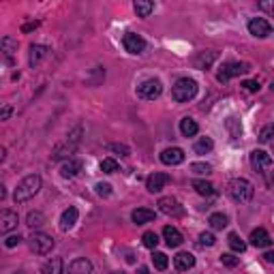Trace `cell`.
I'll return each instance as SVG.
<instances>
[{
  "label": "cell",
  "instance_id": "obj_11",
  "mask_svg": "<svg viewBox=\"0 0 274 274\" xmlns=\"http://www.w3.org/2000/svg\"><path fill=\"white\" fill-rule=\"evenodd\" d=\"M169 182V173H163V171H154L148 176V180H146V189L150 191V193H161L163 189H165V185Z\"/></svg>",
  "mask_w": 274,
  "mask_h": 274
},
{
  "label": "cell",
  "instance_id": "obj_17",
  "mask_svg": "<svg viewBox=\"0 0 274 274\" xmlns=\"http://www.w3.org/2000/svg\"><path fill=\"white\" fill-rule=\"evenodd\" d=\"M81 169H84L81 161H77V159H69L65 165L60 167V176H62V178H67V180H71V178L79 176V171H81Z\"/></svg>",
  "mask_w": 274,
  "mask_h": 274
},
{
  "label": "cell",
  "instance_id": "obj_43",
  "mask_svg": "<svg viewBox=\"0 0 274 274\" xmlns=\"http://www.w3.org/2000/svg\"><path fill=\"white\" fill-rule=\"evenodd\" d=\"M242 88H244V90H249V93H257V90H259V81L246 79V81H242Z\"/></svg>",
  "mask_w": 274,
  "mask_h": 274
},
{
  "label": "cell",
  "instance_id": "obj_15",
  "mask_svg": "<svg viewBox=\"0 0 274 274\" xmlns=\"http://www.w3.org/2000/svg\"><path fill=\"white\" fill-rule=\"evenodd\" d=\"M185 161V150L182 148H167L161 152V163L165 165H180Z\"/></svg>",
  "mask_w": 274,
  "mask_h": 274
},
{
  "label": "cell",
  "instance_id": "obj_3",
  "mask_svg": "<svg viewBox=\"0 0 274 274\" xmlns=\"http://www.w3.org/2000/svg\"><path fill=\"white\" fill-rule=\"evenodd\" d=\"M195 95H197V81L189 77L178 79L171 88V99L176 103H187L191 99H195Z\"/></svg>",
  "mask_w": 274,
  "mask_h": 274
},
{
  "label": "cell",
  "instance_id": "obj_32",
  "mask_svg": "<svg viewBox=\"0 0 274 274\" xmlns=\"http://www.w3.org/2000/svg\"><path fill=\"white\" fill-rule=\"evenodd\" d=\"M45 223V216H43V212H39V210H34V212H28V216H26V225L28 227H41Z\"/></svg>",
  "mask_w": 274,
  "mask_h": 274
},
{
  "label": "cell",
  "instance_id": "obj_41",
  "mask_svg": "<svg viewBox=\"0 0 274 274\" xmlns=\"http://www.w3.org/2000/svg\"><path fill=\"white\" fill-rule=\"evenodd\" d=\"M97 195L99 197H109L112 195V187H109L107 182H99L97 185Z\"/></svg>",
  "mask_w": 274,
  "mask_h": 274
},
{
  "label": "cell",
  "instance_id": "obj_29",
  "mask_svg": "<svg viewBox=\"0 0 274 274\" xmlns=\"http://www.w3.org/2000/svg\"><path fill=\"white\" fill-rule=\"evenodd\" d=\"M193 189L197 191L199 195H204V197L214 195V187L210 185V182H206V180H193Z\"/></svg>",
  "mask_w": 274,
  "mask_h": 274
},
{
  "label": "cell",
  "instance_id": "obj_42",
  "mask_svg": "<svg viewBox=\"0 0 274 274\" xmlns=\"http://www.w3.org/2000/svg\"><path fill=\"white\" fill-rule=\"evenodd\" d=\"M227 126L232 129L234 137H240L242 135V124H236V118H230V120H227Z\"/></svg>",
  "mask_w": 274,
  "mask_h": 274
},
{
  "label": "cell",
  "instance_id": "obj_27",
  "mask_svg": "<svg viewBox=\"0 0 274 274\" xmlns=\"http://www.w3.org/2000/svg\"><path fill=\"white\" fill-rule=\"evenodd\" d=\"M152 11H154V3H150V0H137L135 3L137 17H150Z\"/></svg>",
  "mask_w": 274,
  "mask_h": 274
},
{
  "label": "cell",
  "instance_id": "obj_14",
  "mask_svg": "<svg viewBox=\"0 0 274 274\" xmlns=\"http://www.w3.org/2000/svg\"><path fill=\"white\" fill-rule=\"evenodd\" d=\"M251 244L255 246V249H268V246L272 244V238H270V234L263 230V227H257V230H253L251 232Z\"/></svg>",
  "mask_w": 274,
  "mask_h": 274
},
{
  "label": "cell",
  "instance_id": "obj_50",
  "mask_svg": "<svg viewBox=\"0 0 274 274\" xmlns=\"http://www.w3.org/2000/svg\"><path fill=\"white\" fill-rule=\"evenodd\" d=\"M11 274H26V272H11Z\"/></svg>",
  "mask_w": 274,
  "mask_h": 274
},
{
  "label": "cell",
  "instance_id": "obj_39",
  "mask_svg": "<svg viewBox=\"0 0 274 274\" xmlns=\"http://www.w3.org/2000/svg\"><path fill=\"white\" fill-rule=\"evenodd\" d=\"M221 261L225 263V266L227 268H236V266H238V257H234V255L232 253H225V255H221Z\"/></svg>",
  "mask_w": 274,
  "mask_h": 274
},
{
  "label": "cell",
  "instance_id": "obj_45",
  "mask_svg": "<svg viewBox=\"0 0 274 274\" xmlns=\"http://www.w3.org/2000/svg\"><path fill=\"white\" fill-rule=\"evenodd\" d=\"M259 9L274 17V0H263V3H259Z\"/></svg>",
  "mask_w": 274,
  "mask_h": 274
},
{
  "label": "cell",
  "instance_id": "obj_35",
  "mask_svg": "<svg viewBox=\"0 0 274 274\" xmlns=\"http://www.w3.org/2000/svg\"><path fill=\"white\" fill-rule=\"evenodd\" d=\"M107 150H109V152L120 154V157H129V154H131L129 146H124V144H107Z\"/></svg>",
  "mask_w": 274,
  "mask_h": 274
},
{
  "label": "cell",
  "instance_id": "obj_31",
  "mask_svg": "<svg viewBox=\"0 0 274 274\" xmlns=\"http://www.w3.org/2000/svg\"><path fill=\"white\" fill-rule=\"evenodd\" d=\"M227 242H230V249L236 251V253H244L246 251V242L240 238L238 234H230V238H227Z\"/></svg>",
  "mask_w": 274,
  "mask_h": 274
},
{
  "label": "cell",
  "instance_id": "obj_6",
  "mask_svg": "<svg viewBox=\"0 0 274 274\" xmlns=\"http://www.w3.org/2000/svg\"><path fill=\"white\" fill-rule=\"evenodd\" d=\"M251 71V65H246V62H225L221 73L216 75L218 81H227L232 77H238V75H244V73Z\"/></svg>",
  "mask_w": 274,
  "mask_h": 274
},
{
  "label": "cell",
  "instance_id": "obj_34",
  "mask_svg": "<svg viewBox=\"0 0 274 274\" xmlns=\"http://www.w3.org/2000/svg\"><path fill=\"white\" fill-rule=\"evenodd\" d=\"M142 242H144L146 249H157V244H159V236L154 234V232H146V234L142 236Z\"/></svg>",
  "mask_w": 274,
  "mask_h": 274
},
{
  "label": "cell",
  "instance_id": "obj_19",
  "mask_svg": "<svg viewBox=\"0 0 274 274\" xmlns=\"http://www.w3.org/2000/svg\"><path fill=\"white\" fill-rule=\"evenodd\" d=\"M154 216H157V214H154V210H150V208H137V210H133V214H131L135 225L150 223V221H154Z\"/></svg>",
  "mask_w": 274,
  "mask_h": 274
},
{
  "label": "cell",
  "instance_id": "obj_7",
  "mask_svg": "<svg viewBox=\"0 0 274 274\" xmlns=\"http://www.w3.org/2000/svg\"><path fill=\"white\" fill-rule=\"evenodd\" d=\"M163 93V84L159 79H146L142 81L140 86H137V95H140L142 99H146V101H154V99H159Z\"/></svg>",
  "mask_w": 274,
  "mask_h": 274
},
{
  "label": "cell",
  "instance_id": "obj_4",
  "mask_svg": "<svg viewBox=\"0 0 274 274\" xmlns=\"http://www.w3.org/2000/svg\"><path fill=\"white\" fill-rule=\"evenodd\" d=\"M227 191H230V197L234 199V202H240V204L251 202L253 195H255L253 185L249 180H244V178H234L230 182V189H227Z\"/></svg>",
  "mask_w": 274,
  "mask_h": 274
},
{
  "label": "cell",
  "instance_id": "obj_44",
  "mask_svg": "<svg viewBox=\"0 0 274 274\" xmlns=\"http://www.w3.org/2000/svg\"><path fill=\"white\" fill-rule=\"evenodd\" d=\"M20 242H22V236L20 234H17V236H9V238L5 240V246H7V249H13V246H17Z\"/></svg>",
  "mask_w": 274,
  "mask_h": 274
},
{
  "label": "cell",
  "instance_id": "obj_13",
  "mask_svg": "<svg viewBox=\"0 0 274 274\" xmlns=\"http://www.w3.org/2000/svg\"><path fill=\"white\" fill-rule=\"evenodd\" d=\"M17 223H20V218H17V212H13V210H3L0 212V234L13 232Z\"/></svg>",
  "mask_w": 274,
  "mask_h": 274
},
{
  "label": "cell",
  "instance_id": "obj_37",
  "mask_svg": "<svg viewBox=\"0 0 274 274\" xmlns=\"http://www.w3.org/2000/svg\"><path fill=\"white\" fill-rule=\"evenodd\" d=\"M101 171H103V173H116V171H118V161H114V159H103V161H101Z\"/></svg>",
  "mask_w": 274,
  "mask_h": 274
},
{
  "label": "cell",
  "instance_id": "obj_46",
  "mask_svg": "<svg viewBox=\"0 0 274 274\" xmlns=\"http://www.w3.org/2000/svg\"><path fill=\"white\" fill-rule=\"evenodd\" d=\"M11 114H13V107L11 105H5L3 109H0V120H9Z\"/></svg>",
  "mask_w": 274,
  "mask_h": 274
},
{
  "label": "cell",
  "instance_id": "obj_18",
  "mask_svg": "<svg viewBox=\"0 0 274 274\" xmlns=\"http://www.w3.org/2000/svg\"><path fill=\"white\" fill-rule=\"evenodd\" d=\"M163 238H165V244L167 246H171V249H176V246H180L182 244V234L176 230V227H171V225H167V227H163Z\"/></svg>",
  "mask_w": 274,
  "mask_h": 274
},
{
  "label": "cell",
  "instance_id": "obj_33",
  "mask_svg": "<svg viewBox=\"0 0 274 274\" xmlns=\"http://www.w3.org/2000/svg\"><path fill=\"white\" fill-rule=\"evenodd\" d=\"M152 263H154V268L157 270H165L169 266V259H167L165 253H154L152 255Z\"/></svg>",
  "mask_w": 274,
  "mask_h": 274
},
{
  "label": "cell",
  "instance_id": "obj_49",
  "mask_svg": "<svg viewBox=\"0 0 274 274\" xmlns=\"http://www.w3.org/2000/svg\"><path fill=\"white\" fill-rule=\"evenodd\" d=\"M137 274H148V268H146V266H140V270H137Z\"/></svg>",
  "mask_w": 274,
  "mask_h": 274
},
{
  "label": "cell",
  "instance_id": "obj_20",
  "mask_svg": "<svg viewBox=\"0 0 274 274\" xmlns=\"http://www.w3.org/2000/svg\"><path fill=\"white\" fill-rule=\"evenodd\" d=\"M69 274H93V263H90L86 257L73 259L69 266Z\"/></svg>",
  "mask_w": 274,
  "mask_h": 274
},
{
  "label": "cell",
  "instance_id": "obj_12",
  "mask_svg": "<svg viewBox=\"0 0 274 274\" xmlns=\"http://www.w3.org/2000/svg\"><path fill=\"white\" fill-rule=\"evenodd\" d=\"M124 50L129 52V54H142L146 50V41H144V36L142 34H135V32H126L124 34Z\"/></svg>",
  "mask_w": 274,
  "mask_h": 274
},
{
  "label": "cell",
  "instance_id": "obj_24",
  "mask_svg": "<svg viewBox=\"0 0 274 274\" xmlns=\"http://www.w3.org/2000/svg\"><path fill=\"white\" fill-rule=\"evenodd\" d=\"M43 274H65V261L60 257H52L43 266Z\"/></svg>",
  "mask_w": 274,
  "mask_h": 274
},
{
  "label": "cell",
  "instance_id": "obj_38",
  "mask_svg": "<svg viewBox=\"0 0 274 274\" xmlns=\"http://www.w3.org/2000/svg\"><path fill=\"white\" fill-rule=\"evenodd\" d=\"M214 242H216L214 234H210V232H204V234H199V244H202V246H212Z\"/></svg>",
  "mask_w": 274,
  "mask_h": 274
},
{
  "label": "cell",
  "instance_id": "obj_26",
  "mask_svg": "<svg viewBox=\"0 0 274 274\" xmlns=\"http://www.w3.org/2000/svg\"><path fill=\"white\" fill-rule=\"evenodd\" d=\"M0 48H3V52H5V56H9L11 58L13 54L17 52V39H13V36H9V34H5L3 39H0Z\"/></svg>",
  "mask_w": 274,
  "mask_h": 274
},
{
  "label": "cell",
  "instance_id": "obj_25",
  "mask_svg": "<svg viewBox=\"0 0 274 274\" xmlns=\"http://www.w3.org/2000/svg\"><path fill=\"white\" fill-rule=\"evenodd\" d=\"M197 131H199V126L193 118H182L180 120V133L185 137H193V135H197Z\"/></svg>",
  "mask_w": 274,
  "mask_h": 274
},
{
  "label": "cell",
  "instance_id": "obj_48",
  "mask_svg": "<svg viewBox=\"0 0 274 274\" xmlns=\"http://www.w3.org/2000/svg\"><path fill=\"white\" fill-rule=\"evenodd\" d=\"M263 259H266L268 263H274V251H268L266 255H263Z\"/></svg>",
  "mask_w": 274,
  "mask_h": 274
},
{
  "label": "cell",
  "instance_id": "obj_30",
  "mask_svg": "<svg viewBox=\"0 0 274 274\" xmlns=\"http://www.w3.org/2000/svg\"><path fill=\"white\" fill-rule=\"evenodd\" d=\"M208 223H210L212 230H225V227H227V216L223 212H214V214H210Z\"/></svg>",
  "mask_w": 274,
  "mask_h": 274
},
{
  "label": "cell",
  "instance_id": "obj_28",
  "mask_svg": "<svg viewBox=\"0 0 274 274\" xmlns=\"http://www.w3.org/2000/svg\"><path fill=\"white\" fill-rule=\"evenodd\" d=\"M214 148V142L210 140V137H199V140L195 142V152L197 154H208V152H212Z\"/></svg>",
  "mask_w": 274,
  "mask_h": 274
},
{
  "label": "cell",
  "instance_id": "obj_1",
  "mask_svg": "<svg viewBox=\"0 0 274 274\" xmlns=\"http://www.w3.org/2000/svg\"><path fill=\"white\" fill-rule=\"evenodd\" d=\"M81 135H84V129L81 126H75L69 135H67V140L62 142V144H58L56 148L52 150V161H62V159H69L73 152L77 150V146H79V142H81Z\"/></svg>",
  "mask_w": 274,
  "mask_h": 274
},
{
  "label": "cell",
  "instance_id": "obj_40",
  "mask_svg": "<svg viewBox=\"0 0 274 274\" xmlns=\"http://www.w3.org/2000/svg\"><path fill=\"white\" fill-rule=\"evenodd\" d=\"M191 171H195V173H210V171H212V167H210L208 163H191Z\"/></svg>",
  "mask_w": 274,
  "mask_h": 274
},
{
  "label": "cell",
  "instance_id": "obj_10",
  "mask_svg": "<svg viewBox=\"0 0 274 274\" xmlns=\"http://www.w3.org/2000/svg\"><path fill=\"white\" fill-rule=\"evenodd\" d=\"M159 210L167 216H182L185 214V208L180 206V202L176 197H161L159 199Z\"/></svg>",
  "mask_w": 274,
  "mask_h": 274
},
{
  "label": "cell",
  "instance_id": "obj_8",
  "mask_svg": "<svg viewBox=\"0 0 274 274\" xmlns=\"http://www.w3.org/2000/svg\"><path fill=\"white\" fill-rule=\"evenodd\" d=\"M251 167L259 173H266L272 169V157L263 150H253L251 152Z\"/></svg>",
  "mask_w": 274,
  "mask_h": 274
},
{
  "label": "cell",
  "instance_id": "obj_21",
  "mask_svg": "<svg viewBox=\"0 0 274 274\" xmlns=\"http://www.w3.org/2000/svg\"><path fill=\"white\" fill-rule=\"evenodd\" d=\"M48 54H50L48 45H30V56H28L30 67H36L45 56H48Z\"/></svg>",
  "mask_w": 274,
  "mask_h": 274
},
{
  "label": "cell",
  "instance_id": "obj_2",
  "mask_svg": "<svg viewBox=\"0 0 274 274\" xmlns=\"http://www.w3.org/2000/svg\"><path fill=\"white\" fill-rule=\"evenodd\" d=\"M41 176H36V173H30V176H26L20 185H17L15 193H13V199L15 204H22V202H28V199H32L36 193L41 191Z\"/></svg>",
  "mask_w": 274,
  "mask_h": 274
},
{
  "label": "cell",
  "instance_id": "obj_22",
  "mask_svg": "<svg viewBox=\"0 0 274 274\" xmlns=\"http://www.w3.org/2000/svg\"><path fill=\"white\" fill-rule=\"evenodd\" d=\"M218 58V54L216 52H202V54H199V56L195 58V67L197 69H210V67H212V62Z\"/></svg>",
  "mask_w": 274,
  "mask_h": 274
},
{
  "label": "cell",
  "instance_id": "obj_16",
  "mask_svg": "<svg viewBox=\"0 0 274 274\" xmlns=\"http://www.w3.org/2000/svg\"><path fill=\"white\" fill-rule=\"evenodd\" d=\"M77 218H79V210L75 206H69L65 212H62V216H60V230L62 232H69L71 227L77 223Z\"/></svg>",
  "mask_w": 274,
  "mask_h": 274
},
{
  "label": "cell",
  "instance_id": "obj_47",
  "mask_svg": "<svg viewBox=\"0 0 274 274\" xmlns=\"http://www.w3.org/2000/svg\"><path fill=\"white\" fill-rule=\"evenodd\" d=\"M34 28H39V22H28V24H24V32H30V30H34Z\"/></svg>",
  "mask_w": 274,
  "mask_h": 274
},
{
  "label": "cell",
  "instance_id": "obj_23",
  "mask_svg": "<svg viewBox=\"0 0 274 274\" xmlns=\"http://www.w3.org/2000/svg\"><path fill=\"white\" fill-rule=\"evenodd\" d=\"M173 263H176L178 270H191L195 266V257L191 253H178L176 257H173Z\"/></svg>",
  "mask_w": 274,
  "mask_h": 274
},
{
  "label": "cell",
  "instance_id": "obj_5",
  "mask_svg": "<svg viewBox=\"0 0 274 274\" xmlns=\"http://www.w3.org/2000/svg\"><path fill=\"white\" fill-rule=\"evenodd\" d=\"M28 244H30V251L32 253H36V255H48V253H52V249H54V238L52 236H48V234H43V232H34L30 238H28Z\"/></svg>",
  "mask_w": 274,
  "mask_h": 274
},
{
  "label": "cell",
  "instance_id": "obj_9",
  "mask_svg": "<svg viewBox=\"0 0 274 274\" xmlns=\"http://www.w3.org/2000/svg\"><path fill=\"white\" fill-rule=\"evenodd\" d=\"M249 32L253 36H257V39H266V36L272 34V26L268 20H263V17H253L249 22Z\"/></svg>",
  "mask_w": 274,
  "mask_h": 274
},
{
  "label": "cell",
  "instance_id": "obj_36",
  "mask_svg": "<svg viewBox=\"0 0 274 274\" xmlns=\"http://www.w3.org/2000/svg\"><path fill=\"white\" fill-rule=\"evenodd\" d=\"M272 137H274V124H266V126H263V129L259 131V142H261V144H268Z\"/></svg>",
  "mask_w": 274,
  "mask_h": 274
}]
</instances>
